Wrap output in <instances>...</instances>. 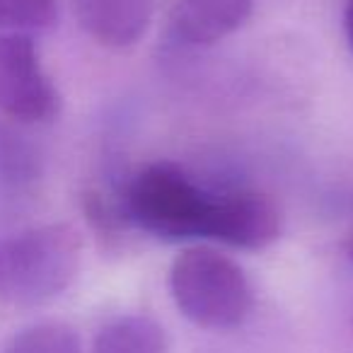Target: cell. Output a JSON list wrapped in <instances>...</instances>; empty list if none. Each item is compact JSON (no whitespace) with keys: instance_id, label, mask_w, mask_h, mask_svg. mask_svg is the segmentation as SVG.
Here are the masks:
<instances>
[{"instance_id":"6da1fadb","label":"cell","mask_w":353,"mask_h":353,"mask_svg":"<svg viewBox=\"0 0 353 353\" xmlns=\"http://www.w3.org/2000/svg\"><path fill=\"white\" fill-rule=\"evenodd\" d=\"M83 261L80 232L68 223H46L0 237V305L32 310L70 288Z\"/></svg>"},{"instance_id":"7a4b0ae2","label":"cell","mask_w":353,"mask_h":353,"mask_svg":"<svg viewBox=\"0 0 353 353\" xmlns=\"http://www.w3.org/2000/svg\"><path fill=\"white\" fill-rule=\"evenodd\" d=\"M170 293L192 324L213 332L240 327L252 312V285L245 271L211 247H189L170 269Z\"/></svg>"},{"instance_id":"3957f363","label":"cell","mask_w":353,"mask_h":353,"mask_svg":"<svg viewBox=\"0 0 353 353\" xmlns=\"http://www.w3.org/2000/svg\"><path fill=\"white\" fill-rule=\"evenodd\" d=\"M211 199L172 162H155L138 172L126 192V216L160 240L203 237Z\"/></svg>"},{"instance_id":"277c9868","label":"cell","mask_w":353,"mask_h":353,"mask_svg":"<svg viewBox=\"0 0 353 353\" xmlns=\"http://www.w3.org/2000/svg\"><path fill=\"white\" fill-rule=\"evenodd\" d=\"M61 112V94L30 34H0V114L17 123H46Z\"/></svg>"},{"instance_id":"5b68a950","label":"cell","mask_w":353,"mask_h":353,"mask_svg":"<svg viewBox=\"0 0 353 353\" xmlns=\"http://www.w3.org/2000/svg\"><path fill=\"white\" fill-rule=\"evenodd\" d=\"M281 235V211L266 194L232 192L211 199L203 237L237 250H264Z\"/></svg>"},{"instance_id":"8992f818","label":"cell","mask_w":353,"mask_h":353,"mask_svg":"<svg viewBox=\"0 0 353 353\" xmlns=\"http://www.w3.org/2000/svg\"><path fill=\"white\" fill-rule=\"evenodd\" d=\"M157 0H73L80 27L107 49H128L145 37Z\"/></svg>"},{"instance_id":"52a82bcc","label":"cell","mask_w":353,"mask_h":353,"mask_svg":"<svg viewBox=\"0 0 353 353\" xmlns=\"http://www.w3.org/2000/svg\"><path fill=\"white\" fill-rule=\"evenodd\" d=\"M254 0H172L170 25L176 39L211 46L237 32L252 15Z\"/></svg>"},{"instance_id":"ba28073f","label":"cell","mask_w":353,"mask_h":353,"mask_svg":"<svg viewBox=\"0 0 353 353\" xmlns=\"http://www.w3.org/2000/svg\"><path fill=\"white\" fill-rule=\"evenodd\" d=\"M170 341L160 322L148 314H123L97 332L92 353H167Z\"/></svg>"},{"instance_id":"9c48e42d","label":"cell","mask_w":353,"mask_h":353,"mask_svg":"<svg viewBox=\"0 0 353 353\" xmlns=\"http://www.w3.org/2000/svg\"><path fill=\"white\" fill-rule=\"evenodd\" d=\"M39 176L37 150L10 126L0 123V187L25 189Z\"/></svg>"},{"instance_id":"30bf717a","label":"cell","mask_w":353,"mask_h":353,"mask_svg":"<svg viewBox=\"0 0 353 353\" xmlns=\"http://www.w3.org/2000/svg\"><path fill=\"white\" fill-rule=\"evenodd\" d=\"M6 353H83V343L68 324L39 322L15 334Z\"/></svg>"},{"instance_id":"8fae6325","label":"cell","mask_w":353,"mask_h":353,"mask_svg":"<svg viewBox=\"0 0 353 353\" xmlns=\"http://www.w3.org/2000/svg\"><path fill=\"white\" fill-rule=\"evenodd\" d=\"M59 22V0H0V34H32Z\"/></svg>"},{"instance_id":"7c38bea8","label":"cell","mask_w":353,"mask_h":353,"mask_svg":"<svg viewBox=\"0 0 353 353\" xmlns=\"http://www.w3.org/2000/svg\"><path fill=\"white\" fill-rule=\"evenodd\" d=\"M343 27H346V39L353 51V0H346V10H343Z\"/></svg>"},{"instance_id":"4fadbf2b","label":"cell","mask_w":353,"mask_h":353,"mask_svg":"<svg viewBox=\"0 0 353 353\" xmlns=\"http://www.w3.org/2000/svg\"><path fill=\"white\" fill-rule=\"evenodd\" d=\"M343 250H346L348 259L353 261V228H351V232L346 235V242H343Z\"/></svg>"}]
</instances>
